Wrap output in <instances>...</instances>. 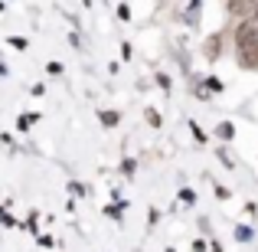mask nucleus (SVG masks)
Masks as SVG:
<instances>
[{
	"instance_id": "obj_1",
	"label": "nucleus",
	"mask_w": 258,
	"mask_h": 252,
	"mask_svg": "<svg viewBox=\"0 0 258 252\" xmlns=\"http://www.w3.org/2000/svg\"><path fill=\"white\" fill-rule=\"evenodd\" d=\"M235 43H239V49L252 63V49H258V23H242L239 33H235Z\"/></svg>"
},
{
	"instance_id": "obj_2",
	"label": "nucleus",
	"mask_w": 258,
	"mask_h": 252,
	"mask_svg": "<svg viewBox=\"0 0 258 252\" xmlns=\"http://www.w3.org/2000/svg\"><path fill=\"white\" fill-rule=\"evenodd\" d=\"M255 10H258V7H255Z\"/></svg>"
}]
</instances>
